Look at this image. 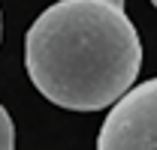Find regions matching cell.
<instances>
[{
	"instance_id": "1",
	"label": "cell",
	"mask_w": 157,
	"mask_h": 150,
	"mask_svg": "<svg viewBox=\"0 0 157 150\" xmlns=\"http://www.w3.org/2000/svg\"><path fill=\"white\" fill-rule=\"evenodd\" d=\"M142 42L124 6L109 0H58L24 36L33 87L70 111H103L139 75Z\"/></svg>"
},
{
	"instance_id": "2",
	"label": "cell",
	"mask_w": 157,
	"mask_h": 150,
	"mask_svg": "<svg viewBox=\"0 0 157 150\" xmlns=\"http://www.w3.org/2000/svg\"><path fill=\"white\" fill-rule=\"evenodd\" d=\"M97 147L100 150H154L157 147V81L127 87L112 102Z\"/></svg>"
},
{
	"instance_id": "3",
	"label": "cell",
	"mask_w": 157,
	"mask_h": 150,
	"mask_svg": "<svg viewBox=\"0 0 157 150\" xmlns=\"http://www.w3.org/2000/svg\"><path fill=\"white\" fill-rule=\"evenodd\" d=\"M12 147H15V126H12V117L6 114V108L0 105V150Z\"/></svg>"
},
{
	"instance_id": "4",
	"label": "cell",
	"mask_w": 157,
	"mask_h": 150,
	"mask_svg": "<svg viewBox=\"0 0 157 150\" xmlns=\"http://www.w3.org/2000/svg\"><path fill=\"white\" fill-rule=\"evenodd\" d=\"M154 3H157V0H151V6H154Z\"/></svg>"
}]
</instances>
